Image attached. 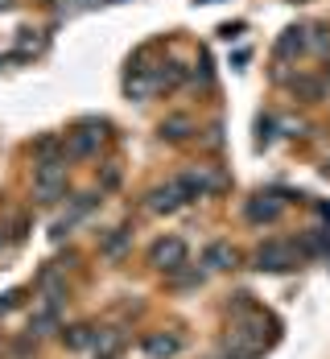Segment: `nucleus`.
<instances>
[{"instance_id": "nucleus-1", "label": "nucleus", "mask_w": 330, "mask_h": 359, "mask_svg": "<svg viewBox=\"0 0 330 359\" xmlns=\"http://www.w3.org/2000/svg\"><path fill=\"white\" fill-rule=\"evenodd\" d=\"M294 264H297V248L285 244V240H268V244L256 248V269H264V273H285Z\"/></svg>"}, {"instance_id": "nucleus-2", "label": "nucleus", "mask_w": 330, "mask_h": 359, "mask_svg": "<svg viewBox=\"0 0 330 359\" xmlns=\"http://www.w3.org/2000/svg\"><path fill=\"white\" fill-rule=\"evenodd\" d=\"M37 198L41 203H58L67 194V165L54 161V165H37V182H34Z\"/></svg>"}, {"instance_id": "nucleus-3", "label": "nucleus", "mask_w": 330, "mask_h": 359, "mask_svg": "<svg viewBox=\"0 0 330 359\" xmlns=\"http://www.w3.org/2000/svg\"><path fill=\"white\" fill-rule=\"evenodd\" d=\"M149 260H153L161 273H178V269L186 264V244L182 240H174V236H170V240H157L153 252H149Z\"/></svg>"}, {"instance_id": "nucleus-4", "label": "nucleus", "mask_w": 330, "mask_h": 359, "mask_svg": "<svg viewBox=\"0 0 330 359\" xmlns=\"http://www.w3.org/2000/svg\"><path fill=\"white\" fill-rule=\"evenodd\" d=\"M104 141V124H83L78 133L67 137V157H91Z\"/></svg>"}, {"instance_id": "nucleus-5", "label": "nucleus", "mask_w": 330, "mask_h": 359, "mask_svg": "<svg viewBox=\"0 0 330 359\" xmlns=\"http://www.w3.org/2000/svg\"><path fill=\"white\" fill-rule=\"evenodd\" d=\"M182 203H190L182 194V186L178 182H170V186H157L153 194H149V211H157V215H170V211H178Z\"/></svg>"}, {"instance_id": "nucleus-6", "label": "nucleus", "mask_w": 330, "mask_h": 359, "mask_svg": "<svg viewBox=\"0 0 330 359\" xmlns=\"http://www.w3.org/2000/svg\"><path fill=\"white\" fill-rule=\"evenodd\" d=\"M281 207H285V203H281L277 194H256V198L248 203V219H252V223H273V219L281 215Z\"/></svg>"}, {"instance_id": "nucleus-7", "label": "nucleus", "mask_w": 330, "mask_h": 359, "mask_svg": "<svg viewBox=\"0 0 330 359\" xmlns=\"http://www.w3.org/2000/svg\"><path fill=\"white\" fill-rule=\"evenodd\" d=\"M58 330V306H41L37 314H29V334L34 339H46Z\"/></svg>"}, {"instance_id": "nucleus-8", "label": "nucleus", "mask_w": 330, "mask_h": 359, "mask_svg": "<svg viewBox=\"0 0 330 359\" xmlns=\"http://www.w3.org/2000/svg\"><path fill=\"white\" fill-rule=\"evenodd\" d=\"M145 351L153 359H170V355H178V351H182V343H178L174 334H153V339H145Z\"/></svg>"}, {"instance_id": "nucleus-9", "label": "nucleus", "mask_w": 330, "mask_h": 359, "mask_svg": "<svg viewBox=\"0 0 330 359\" xmlns=\"http://www.w3.org/2000/svg\"><path fill=\"white\" fill-rule=\"evenodd\" d=\"M202 260H207L211 269H231V264H235V248H231V244H211Z\"/></svg>"}, {"instance_id": "nucleus-10", "label": "nucleus", "mask_w": 330, "mask_h": 359, "mask_svg": "<svg viewBox=\"0 0 330 359\" xmlns=\"http://www.w3.org/2000/svg\"><path fill=\"white\" fill-rule=\"evenodd\" d=\"M124 91H128L132 100H145L149 91H153V79H149L145 71H132L128 79H124Z\"/></svg>"}, {"instance_id": "nucleus-11", "label": "nucleus", "mask_w": 330, "mask_h": 359, "mask_svg": "<svg viewBox=\"0 0 330 359\" xmlns=\"http://www.w3.org/2000/svg\"><path fill=\"white\" fill-rule=\"evenodd\" d=\"M62 339H67V347L83 351V347L95 343V330H91V326H71V330H62Z\"/></svg>"}, {"instance_id": "nucleus-12", "label": "nucleus", "mask_w": 330, "mask_h": 359, "mask_svg": "<svg viewBox=\"0 0 330 359\" xmlns=\"http://www.w3.org/2000/svg\"><path fill=\"white\" fill-rule=\"evenodd\" d=\"M301 50H305V29H289V34L277 41V54H281V58H285V54H301Z\"/></svg>"}, {"instance_id": "nucleus-13", "label": "nucleus", "mask_w": 330, "mask_h": 359, "mask_svg": "<svg viewBox=\"0 0 330 359\" xmlns=\"http://www.w3.org/2000/svg\"><path fill=\"white\" fill-rule=\"evenodd\" d=\"M182 79V71H178V62H161V71L153 74V87H174Z\"/></svg>"}, {"instance_id": "nucleus-14", "label": "nucleus", "mask_w": 330, "mask_h": 359, "mask_svg": "<svg viewBox=\"0 0 330 359\" xmlns=\"http://www.w3.org/2000/svg\"><path fill=\"white\" fill-rule=\"evenodd\" d=\"M91 347H95V351H104V359H108L111 351L120 347V334H116V330H95V343H91Z\"/></svg>"}, {"instance_id": "nucleus-15", "label": "nucleus", "mask_w": 330, "mask_h": 359, "mask_svg": "<svg viewBox=\"0 0 330 359\" xmlns=\"http://www.w3.org/2000/svg\"><path fill=\"white\" fill-rule=\"evenodd\" d=\"M186 133H190V124H186L182 116H178V120H165V124H161V137H170V141H182Z\"/></svg>"}, {"instance_id": "nucleus-16", "label": "nucleus", "mask_w": 330, "mask_h": 359, "mask_svg": "<svg viewBox=\"0 0 330 359\" xmlns=\"http://www.w3.org/2000/svg\"><path fill=\"white\" fill-rule=\"evenodd\" d=\"M124 240H128V231H124V227H120V231H116V236H111V240H104V252H108V256H116V252L124 248Z\"/></svg>"}, {"instance_id": "nucleus-17", "label": "nucleus", "mask_w": 330, "mask_h": 359, "mask_svg": "<svg viewBox=\"0 0 330 359\" xmlns=\"http://www.w3.org/2000/svg\"><path fill=\"white\" fill-rule=\"evenodd\" d=\"M294 91H301V95H318L322 87H318L314 79H297V83H294Z\"/></svg>"}, {"instance_id": "nucleus-18", "label": "nucleus", "mask_w": 330, "mask_h": 359, "mask_svg": "<svg viewBox=\"0 0 330 359\" xmlns=\"http://www.w3.org/2000/svg\"><path fill=\"white\" fill-rule=\"evenodd\" d=\"M13 302H17V293H4V297H0V314H4V310H13Z\"/></svg>"}, {"instance_id": "nucleus-19", "label": "nucleus", "mask_w": 330, "mask_h": 359, "mask_svg": "<svg viewBox=\"0 0 330 359\" xmlns=\"http://www.w3.org/2000/svg\"><path fill=\"white\" fill-rule=\"evenodd\" d=\"M0 244H4V231H0Z\"/></svg>"}, {"instance_id": "nucleus-20", "label": "nucleus", "mask_w": 330, "mask_h": 359, "mask_svg": "<svg viewBox=\"0 0 330 359\" xmlns=\"http://www.w3.org/2000/svg\"><path fill=\"white\" fill-rule=\"evenodd\" d=\"M326 174H330V165H326Z\"/></svg>"}]
</instances>
